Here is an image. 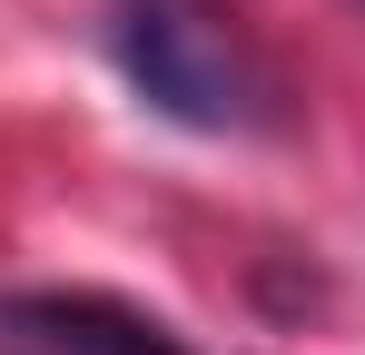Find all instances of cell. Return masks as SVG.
Segmentation results:
<instances>
[{"label":"cell","instance_id":"obj_1","mask_svg":"<svg viewBox=\"0 0 365 355\" xmlns=\"http://www.w3.org/2000/svg\"><path fill=\"white\" fill-rule=\"evenodd\" d=\"M109 50H119L128 89L197 138H287L297 128L287 69L257 50V30L227 0H109Z\"/></svg>","mask_w":365,"mask_h":355},{"label":"cell","instance_id":"obj_2","mask_svg":"<svg viewBox=\"0 0 365 355\" xmlns=\"http://www.w3.org/2000/svg\"><path fill=\"white\" fill-rule=\"evenodd\" d=\"M0 336L20 346H50V355H197L178 326L138 316L99 287H30V296H0Z\"/></svg>","mask_w":365,"mask_h":355}]
</instances>
